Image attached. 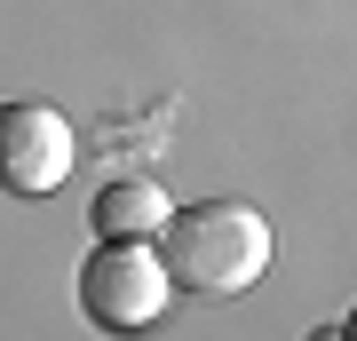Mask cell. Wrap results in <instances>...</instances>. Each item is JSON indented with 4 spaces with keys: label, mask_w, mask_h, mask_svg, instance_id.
Returning <instances> with one entry per match:
<instances>
[{
    "label": "cell",
    "mask_w": 357,
    "mask_h": 341,
    "mask_svg": "<svg viewBox=\"0 0 357 341\" xmlns=\"http://www.w3.org/2000/svg\"><path fill=\"white\" fill-rule=\"evenodd\" d=\"M159 254L167 286L191 302H230L270 270V222L238 199H199V206H167V222L143 238Z\"/></svg>",
    "instance_id": "obj_1"
},
{
    "label": "cell",
    "mask_w": 357,
    "mask_h": 341,
    "mask_svg": "<svg viewBox=\"0 0 357 341\" xmlns=\"http://www.w3.org/2000/svg\"><path fill=\"white\" fill-rule=\"evenodd\" d=\"M310 341H349V333H342V326H326V333H310Z\"/></svg>",
    "instance_id": "obj_5"
},
{
    "label": "cell",
    "mask_w": 357,
    "mask_h": 341,
    "mask_svg": "<svg viewBox=\"0 0 357 341\" xmlns=\"http://www.w3.org/2000/svg\"><path fill=\"white\" fill-rule=\"evenodd\" d=\"M96 238H151V230L167 222V190L151 175H119V183H103L96 190Z\"/></svg>",
    "instance_id": "obj_4"
},
{
    "label": "cell",
    "mask_w": 357,
    "mask_h": 341,
    "mask_svg": "<svg viewBox=\"0 0 357 341\" xmlns=\"http://www.w3.org/2000/svg\"><path fill=\"white\" fill-rule=\"evenodd\" d=\"M72 119L56 103H0V190L8 199H48L72 175Z\"/></svg>",
    "instance_id": "obj_3"
},
{
    "label": "cell",
    "mask_w": 357,
    "mask_h": 341,
    "mask_svg": "<svg viewBox=\"0 0 357 341\" xmlns=\"http://www.w3.org/2000/svg\"><path fill=\"white\" fill-rule=\"evenodd\" d=\"M167 302H175V286H167L159 254L143 238H103L88 262H79V317L103 333H143L159 326Z\"/></svg>",
    "instance_id": "obj_2"
}]
</instances>
